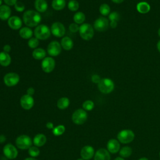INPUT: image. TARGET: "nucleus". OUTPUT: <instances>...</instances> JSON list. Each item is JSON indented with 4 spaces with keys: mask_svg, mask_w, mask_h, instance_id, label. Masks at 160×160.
Returning <instances> with one entry per match:
<instances>
[{
    "mask_svg": "<svg viewBox=\"0 0 160 160\" xmlns=\"http://www.w3.org/2000/svg\"><path fill=\"white\" fill-rule=\"evenodd\" d=\"M24 23L28 27L38 26L41 21V14L36 11L28 10L25 11L22 16Z\"/></svg>",
    "mask_w": 160,
    "mask_h": 160,
    "instance_id": "obj_1",
    "label": "nucleus"
},
{
    "mask_svg": "<svg viewBox=\"0 0 160 160\" xmlns=\"http://www.w3.org/2000/svg\"><path fill=\"white\" fill-rule=\"evenodd\" d=\"M51 32L49 27L45 24H39L36 27L34 31L35 38L40 40H46L51 36Z\"/></svg>",
    "mask_w": 160,
    "mask_h": 160,
    "instance_id": "obj_2",
    "label": "nucleus"
},
{
    "mask_svg": "<svg viewBox=\"0 0 160 160\" xmlns=\"http://www.w3.org/2000/svg\"><path fill=\"white\" fill-rule=\"evenodd\" d=\"M98 88L103 94H109L114 89V83L109 78H102L98 84Z\"/></svg>",
    "mask_w": 160,
    "mask_h": 160,
    "instance_id": "obj_3",
    "label": "nucleus"
},
{
    "mask_svg": "<svg viewBox=\"0 0 160 160\" xmlns=\"http://www.w3.org/2000/svg\"><path fill=\"white\" fill-rule=\"evenodd\" d=\"M79 35L82 39L86 41L91 39L94 36V28L88 23H83L79 26Z\"/></svg>",
    "mask_w": 160,
    "mask_h": 160,
    "instance_id": "obj_4",
    "label": "nucleus"
},
{
    "mask_svg": "<svg viewBox=\"0 0 160 160\" xmlns=\"http://www.w3.org/2000/svg\"><path fill=\"white\" fill-rule=\"evenodd\" d=\"M117 138L120 142L128 144L134 140L135 134L131 129H123L118 132Z\"/></svg>",
    "mask_w": 160,
    "mask_h": 160,
    "instance_id": "obj_5",
    "label": "nucleus"
},
{
    "mask_svg": "<svg viewBox=\"0 0 160 160\" xmlns=\"http://www.w3.org/2000/svg\"><path fill=\"white\" fill-rule=\"evenodd\" d=\"M32 143L31 138L26 134L20 135L16 139V145L21 149H28L32 146Z\"/></svg>",
    "mask_w": 160,
    "mask_h": 160,
    "instance_id": "obj_6",
    "label": "nucleus"
},
{
    "mask_svg": "<svg viewBox=\"0 0 160 160\" xmlns=\"http://www.w3.org/2000/svg\"><path fill=\"white\" fill-rule=\"evenodd\" d=\"M88 119V114L84 109H78L76 110L72 115V121L78 125L84 124Z\"/></svg>",
    "mask_w": 160,
    "mask_h": 160,
    "instance_id": "obj_7",
    "label": "nucleus"
},
{
    "mask_svg": "<svg viewBox=\"0 0 160 160\" xmlns=\"http://www.w3.org/2000/svg\"><path fill=\"white\" fill-rule=\"evenodd\" d=\"M109 26V19L105 17H99L96 19L94 22V28L99 32L106 31Z\"/></svg>",
    "mask_w": 160,
    "mask_h": 160,
    "instance_id": "obj_8",
    "label": "nucleus"
},
{
    "mask_svg": "<svg viewBox=\"0 0 160 160\" xmlns=\"http://www.w3.org/2000/svg\"><path fill=\"white\" fill-rule=\"evenodd\" d=\"M3 81L7 86H14L19 81V76L16 72H8L4 76Z\"/></svg>",
    "mask_w": 160,
    "mask_h": 160,
    "instance_id": "obj_9",
    "label": "nucleus"
},
{
    "mask_svg": "<svg viewBox=\"0 0 160 160\" xmlns=\"http://www.w3.org/2000/svg\"><path fill=\"white\" fill-rule=\"evenodd\" d=\"M51 32L56 37H62L66 32L64 26L60 22H54L51 26Z\"/></svg>",
    "mask_w": 160,
    "mask_h": 160,
    "instance_id": "obj_10",
    "label": "nucleus"
},
{
    "mask_svg": "<svg viewBox=\"0 0 160 160\" xmlns=\"http://www.w3.org/2000/svg\"><path fill=\"white\" fill-rule=\"evenodd\" d=\"M55 61L51 57H46L41 62V68L46 73L52 72L55 68Z\"/></svg>",
    "mask_w": 160,
    "mask_h": 160,
    "instance_id": "obj_11",
    "label": "nucleus"
},
{
    "mask_svg": "<svg viewBox=\"0 0 160 160\" xmlns=\"http://www.w3.org/2000/svg\"><path fill=\"white\" fill-rule=\"evenodd\" d=\"M62 47L61 44L57 41H51L48 46L47 52L51 56H57L61 52Z\"/></svg>",
    "mask_w": 160,
    "mask_h": 160,
    "instance_id": "obj_12",
    "label": "nucleus"
},
{
    "mask_svg": "<svg viewBox=\"0 0 160 160\" xmlns=\"http://www.w3.org/2000/svg\"><path fill=\"white\" fill-rule=\"evenodd\" d=\"M3 153L4 156L10 159H15L18 154L16 148L11 144H7L3 148Z\"/></svg>",
    "mask_w": 160,
    "mask_h": 160,
    "instance_id": "obj_13",
    "label": "nucleus"
},
{
    "mask_svg": "<svg viewBox=\"0 0 160 160\" xmlns=\"http://www.w3.org/2000/svg\"><path fill=\"white\" fill-rule=\"evenodd\" d=\"M34 101L32 96L28 94L23 95L20 99L21 106L25 110L31 109L34 106Z\"/></svg>",
    "mask_w": 160,
    "mask_h": 160,
    "instance_id": "obj_14",
    "label": "nucleus"
},
{
    "mask_svg": "<svg viewBox=\"0 0 160 160\" xmlns=\"http://www.w3.org/2000/svg\"><path fill=\"white\" fill-rule=\"evenodd\" d=\"M8 24L9 28L14 30H18L21 29L22 27V20L21 19L16 16H11L8 20Z\"/></svg>",
    "mask_w": 160,
    "mask_h": 160,
    "instance_id": "obj_15",
    "label": "nucleus"
},
{
    "mask_svg": "<svg viewBox=\"0 0 160 160\" xmlns=\"http://www.w3.org/2000/svg\"><path fill=\"white\" fill-rule=\"evenodd\" d=\"M81 156L84 160H89L94 156V148L89 145L84 146L81 150Z\"/></svg>",
    "mask_w": 160,
    "mask_h": 160,
    "instance_id": "obj_16",
    "label": "nucleus"
},
{
    "mask_svg": "<svg viewBox=\"0 0 160 160\" xmlns=\"http://www.w3.org/2000/svg\"><path fill=\"white\" fill-rule=\"evenodd\" d=\"M94 160H110L111 156H110L109 152L104 148H100L94 154Z\"/></svg>",
    "mask_w": 160,
    "mask_h": 160,
    "instance_id": "obj_17",
    "label": "nucleus"
},
{
    "mask_svg": "<svg viewBox=\"0 0 160 160\" xmlns=\"http://www.w3.org/2000/svg\"><path fill=\"white\" fill-rule=\"evenodd\" d=\"M107 149L108 151L112 154L118 152L120 149L119 141L115 139H109L107 143Z\"/></svg>",
    "mask_w": 160,
    "mask_h": 160,
    "instance_id": "obj_18",
    "label": "nucleus"
},
{
    "mask_svg": "<svg viewBox=\"0 0 160 160\" xmlns=\"http://www.w3.org/2000/svg\"><path fill=\"white\" fill-rule=\"evenodd\" d=\"M11 14V10L8 5H1L0 6V19L2 21L8 20Z\"/></svg>",
    "mask_w": 160,
    "mask_h": 160,
    "instance_id": "obj_19",
    "label": "nucleus"
},
{
    "mask_svg": "<svg viewBox=\"0 0 160 160\" xmlns=\"http://www.w3.org/2000/svg\"><path fill=\"white\" fill-rule=\"evenodd\" d=\"M46 137L44 134H38L33 138V143L35 146L41 147L46 142Z\"/></svg>",
    "mask_w": 160,
    "mask_h": 160,
    "instance_id": "obj_20",
    "label": "nucleus"
},
{
    "mask_svg": "<svg viewBox=\"0 0 160 160\" xmlns=\"http://www.w3.org/2000/svg\"><path fill=\"white\" fill-rule=\"evenodd\" d=\"M34 7L38 12H44L47 10L48 5L46 0H36L34 2Z\"/></svg>",
    "mask_w": 160,
    "mask_h": 160,
    "instance_id": "obj_21",
    "label": "nucleus"
},
{
    "mask_svg": "<svg viewBox=\"0 0 160 160\" xmlns=\"http://www.w3.org/2000/svg\"><path fill=\"white\" fill-rule=\"evenodd\" d=\"M136 9L141 14H146L150 11L151 6L147 2L141 1L137 4Z\"/></svg>",
    "mask_w": 160,
    "mask_h": 160,
    "instance_id": "obj_22",
    "label": "nucleus"
},
{
    "mask_svg": "<svg viewBox=\"0 0 160 160\" xmlns=\"http://www.w3.org/2000/svg\"><path fill=\"white\" fill-rule=\"evenodd\" d=\"M11 62V58L9 53L4 51L0 52V64L2 66H8Z\"/></svg>",
    "mask_w": 160,
    "mask_h": 160,
    "instance_id": "obj_23",
    "label": "nucleus"
},
{
    "mask_svg": "<svg viewBox=\"0 0 160 160\" xmlns=\"http://www.w3.org/2000/svg\"><path fill=\"white\" fill-rule=\"evenodd\" d=\"M60 44L61 45V47L67 51L71 50L73 48V45H74L72 40L68 36L63 37L61 40Z\"/></svg>",
    "mask_w": 160,
    "mask_h": 160,
    "instance_id": "obj_24",
    "label": "nucleus"
},
{
    "mask_svg": "<svg viewBox=\"0 0 160 160\" xmlns=\"http://www.w3.org/2000/svg\"><path fill=\"white\" fill-rule=\"evenodd\" d=\"M19 36L24 39H29L30 38H32V34L33 32L31 30V29L30 28H28V27H23L21 28L19 30Z\"/></svg>",
    "mask_w": 160,
    "mask_h": 160,
    "instance_id": "obj_25",
    "label": "nucleus"
},
{
    "mask_svg": "<svg viewBox=\"0 0 160 160\" xmlns=\"http://www.w3.org/2000/svg\"><path fill=\"white\" fill-rule=\"evenodd\" d=\"M32 57L37 60H41L43 59L46 58V52L44 49L42 48H36L32 51Z\"/></svg>",
    "mask_w": 160,
    "mask_h": 160,
    "instance_id": "obj_26",
    "label": "nucleus"
},
{
    "mask_svg": "<svg viewBox=\"0 0 160 160\" xmlns=\"http://www.w3.org/2000/svg\"><path fill=\"white\" fill-rule=\"evenodd\" d=\"M51 6L54 9L60 11L65 8L66 1L65 0H52Z\"/></svg>",
    "mask_w": 160,
    "mask_h": 160,
    "instance_id": "obj_27",
    "label": "nucleus"
},
{
    "mask_svg": "<svg viewBox=\"0 0 160 160\" xmlns=\"http://www.w3.org/2000/svg\"><path fill=\"white\" fill-rule=\"evenodd\" d=\"M69 99L66 97H62L58 99L57 102V106L60 109H64L69 105Z\"/></svg>",
    "mask_w": 160,
    "mask_h": 160,
    "instance_id": "obj_28",
    "label": "nucleus"
},
{
    "mask_svg": "<svg viewBox=\"0 0 160 160\" xmlns=\"http://www.w3.org/2000/svg\"><path fill=\"white\" fill-rule=\"evenodd\" d=\"M73 19L75 23L78 24H83L86 19V16L85 14L81 11H78L76 12L73 16Z\"/></svg>",
    "mask_w": 160,
    "mask_h": 160,
    "instance_id": "obj_29",
    "label": "nucleus"
},
{
    "mask_svg": "<svg viewBox=\"0 0 160 160\" xmlns=\"http://www.w3.org/2000/svg\"><path fill=\"white\" fill-rule=\"evenodd\" d=\"M132 148L129 146H124L119 151V155L121 158H128L132 154Z\"/></svg>",
    "mask_w": 160,
    "mask_h": 160,
    "instance_id": "obj_30",
    "label": "nucleus"
},
{
    "mask_svg": "<svg viewBox=\"0 0 160 160\" xmlns=\"http://www.w3.org/2000/svg\"><path fill=\"white\" fill-rule=\"evenodd\" d=\"M99 12L102 16H107L110 14V7L108 4L103 3L99 7Z\"/></svg>",
    "mask_w": 160,
    "mask_h": 160,
    "instance_id": "obj_31",
    "label": "nucleus"
},
{
    "mask_svg": "<svg viewBox=\"0 0 160 160\" xmlns=\"http://www.w3.org/2000/svg\"><path fill=\"white\" fill-rule=\"evenodd\" d=\"M65 129H66L65 126L64 125L60 124V125H58V126H57L56 127H55L52 129V133L56 136H61L64 132Z\"/></svg>",
    "mask_w": 160,
    "mask_h": 160,
    "instance_id": "obj_32",
    "label": "nucleus"
},
{
    "mask_svg": "<svg viewBox=\"0 0 160 160\" xmlns=\"http://www.w3.org/2000/svg\"><path fill=\"white\" fill-rule=\"evenodd\" d=\"M79 3L76 0H71L68 4V8L71 11H76L79 9Z\"/></svg>",
    "mask_w": 160,
    "mask_h": 160,
    "instance_id": "obj_33",
    "label": "nucleus"
},
{
    "mask_svg": "<svg viewBox=\"0 0 160 160\" xmlns=\"http://www.w3.org/2000/svg\"><path fill=\"white\" fill-rule=\"evenodd\" d=\"M94 107V103L91 100H86L82 103V108L85 111H91Z\"/></svg>",
    "mask_w": 160,
    "mask_h": 160,
    "instance_id": "obj_34",
    "label": "nucleus"
},
{
    "mask_svg": "<svg viewBox=\"0 0 160 160\" xmlns=\"http://www.w3.org/2000/svg\"><path fill=\"white\" fill-rule=\"evenodd\" d=\"M28 153L32 158H35L39 155L40 151L37 146H31L28 149Z\"/></svg>",
    "mask_w": 160,
    "mask_h": 160,
    "instance_id": "obj_35",
    "label": "nucleus"
},
{
    "mask_svg": "<svg viewBox=\"0 0 160 160\" xmlns=\"http://www.w3.org/2000/svg\"><path fill=\"white\" fill-rule=\"evenodd\" d=\"M39 44V39H37L36 38H31L29 39L28 42V44L29 47L31 49H36L38 46Z\"/></svg>",
    "mask_w": 160,
    "mask_h": 160,
    "instance_id": "obj_36",
    "label": "nucleus"
},
{
    "mask_svg": "<svg viewBox=\"0 0 160 160\" xmlns=\"http://www.w3.org/2000/svg\"><path fill=\"white\" fill-rule=\"evenodd\" d=\"M119 19H120V15L116 11L112 12L109 14V20H110V21L118 22Z\"/></svg>",
    "mask_w": 160,
    "mask_h": 160,
    "instance_id": "obj_37",
    "label": "nucleus"
},
{
    "mask_svg": "<svg viewBox=\"0 0 160 160\" xmlns=\"http://www.w3.org/2000/svg\"><path fill=\"white\" fill-rule=\"evenodd\" d=\"M14 8H15L16 11H17L18 12H22L25 9V6L21 2H18V1L14 4Z\"/></svg>",
    "mask_w": 160,
    "mask_h": 160,
    "instance_id": "obj_38",
    "label": "nucleus"
},
{
    "mask_svg": "<svg viewBox=\"0 0 160 160\" xmlns=\"http://www.w3.org/2000/svg\"><path fill=\"white\" fill-rule=\"evenodd\" d=\"M69 29L71 32H76L79 31V27L78 26V24L74 22V23H71L69 26Z\"/></svg>",
    "mask_w": 160,
    "mask_h": 160,
    "instance_id": "obj_39",
    "label": "nucleus"
},
{
    "mask_svg": "<svg viewBox=\"0 0 160 160\" xmlns=\"http://www.w3.org/2000/svg\"><path fill=\"white\" fill-rule=\"evenodd\" d=\"M101 77L98 74H93L91 76V81L94 83L98 84L99 82L101 81Z\"/></svg>",
    "mask_w": 160,
    "mask_h": 160,
    "instance_id": "obj_40",
    "label": "nucleus"
},
{
    "mask_svg": "<svg viewBox=\"0 0 160 160\" xmlns=\"http://www.w3.org/2000/svg\"><path fill=\"white\" fill-rule=\"evenodd\" d=\"M3 1L8 6H14V4L18 2L17 0H3Z\"/></svg>",
    "mask_w": 160,
    "mask_h": 160,
    "instance_id": "obj_41",
    "label": "nucleus"
},
{
    "mask_svg": "<svg viewBox=\"0 0 160 160\" xmlns=\"http://www.w3.org/2000/svg\"><path fill=\"white\" fill-rule=\"evenodd\" d=\"M11 51V47L9 44H6L3 46V51L7 53H9Z\"/></svg>",
    "mask_w": 160,
    "mask_h": 160,
    "instance_id": "obj_42",
    "label": "nucleus"
},
{
    "mask_svg": "<svg viewBox=\"0 0 160 160\" xmlns=\"http://www.w3.org/2000/svg\"><path fill=\"white\" fill-rule=\"evenodd\" d=\"M26 92H27V94L30 95V96H32L34 94V92H35V90H34V89L33 88L31 87V88H29L27 89Z\"/></svg>",
    "mask_w": 160,
    "mask_h": 160,
    "instance_id": "obj_43",
    "label": "nucleus"
},
{
    "mask_svg": "<svg viewBox=\"0 0 160 160\" xmlns=\"http://www.w3.org/2000/svg\"><path fill=\"white\" fill-rule=\"evenodd\" d=\"M46 126L47 128L50 129L54 128V124H53V123L51 122H47L46 124Z\"/></svg>",
    "mask_w": 160,
    "mask_h": 160,
    "instance_id": "obj_44",
    "label": "nucleus"
},
{
    "mask_svg": "<svg viewBox=\"0 0 160 160\" xmlns=\"http://www.w3.org/2000/svg\"><path fill=\"white\" fill-rule=\"evenodd\" d=\"M109 26H111V28L114 29L117 27L118 26V22H114V21H111L109 23Z\"/></svg>",
    "mask_w": 160,
    "mask_h": 160,
    "instance_id": "obj_45",
    "label": "nucleus"
},
{
    "mask_svg": "<svg viewBox=\"0 0 160 160\" xmlns=\"http://www.w3.org/2000/svg\"><path fill=\"white\" fill-rule=\"evenodd\" d=\"M6 136L4 135H0V143H2L6 141Z\"/></svg>",
    "mask_w": 160,
    "mask_h": 160,
    "instance_id": "obj_46",
    "label": "nucleus"
},
{
    "mask_svg": "<svg viewBox=\"0 0 160 160\" xmlns=\"http://www.w3.org/2000/svg\"><path fill=\"white\" fill-rule=\"evenodd\" d=\"M111 1L116 4H121L124 1V0H111Z\"/></svg>",
    "mask_w": 160,
    "mask_h": 160,
    "instance_id": "obj_47",
    "label": "nucleus"
},
{
    "mask_svg": "<svg viewBox=\"0 0 160 160\" xmlns=\"http://www.w3.org/2000/svg\"><path fill=\"white\" fill-rule=\"evenodd\" d=\"M157 48H158V51L160 52V40L157 43Z\"/></svg>",
    "mask_w": 160,
    "mask_h": 160,
    "instance_id": "obj_48",
    "label": "nucleus"
},
{
    "mask_svg": "<svg viewBox=\"0 0 160 160\" xmlns=\"http://www.w3.org/2000/svg\"><path fill=\"white\" fill-rule=\"evenodd\" d=\"M114 160H124L123 159V158H121V157H117L116 158H115Z\"/></svg>",
    "mask_w": 160,
    "mask_h": 160,
    "instance_id": "obj_49",
    "label": "nucleus"
},
{
    "mask_svg": "<svg viewBox=\"0 0 160 160\" xmlns=\"http://www.w3.org/2000/svg\"><path fill=\"white\" fill-rule=\"evenodd\" d=\"M24 160H36V159L33 158H26Z\"/></svg>",
    "mask_w": 160,
    "mask_h": 160,
    "instance_id": "obj_50",
    "label": "nucleus"
},
{
    "mask_svg": "<svg viewBox=\"0 0 160 160\" xmlns=\"http://www.w3.org/2000/svg\"><path fill=\"white\" fill-rule=\"evenodd\" d=\"M138 160H149L147 158H145V157H143V158H141L140 159H139Z\"/></svg>",
    "mask_w": 160,
    "mask_h": 160,
    "instance_id": "obj_51",
    "label": "nucleus"
},
{
    "mask_svg": "<svg viewBox=\"0 0 160 160\" xmlns=\"http://www.w3.org/2000/svg\"><path fill=\"white\" fill-rule=\"evenodd\" d=\"M158 36L160 37V28H159L158 29Z\"/></svg>",
    "mask_w": 160,
    "mask_h": 160,
    "instance_id": "obj_52",
    "label": "nucleus"
},
{
    "mask_svg": "<svg viewBox=\"0 0 160 160\" xmlns=\"http://www.w3.org/2000/svg\"><path fill=\"white\" fill-rule=\"evenodd\" d=\"M2 5V0H0V6Z\"/></svg>",
    "mask_w": 160,
    "mask_h": 160,
    "instance_id": "obj_53",
    "label": "nucleus"
},
{
    "mask_svg": "<svg viewBox=\"0 0 160 160\" xmlns=\"http://www.w3.org/2000/svg\"><path fill=\"white\" fill-rule=\"evenodd\" d=\"M77 160H84V159H83L82 158H79V159H78Z\"/></svg>",
    "mask_w": 160,
    "mask_h": 160,
    "instance_id": "obj_54",
    "label": "nucleus"
},
{
    "mask_svg": "<svg viewBox=\"0 0 160 160\" xmlns=\"http://www.w3.org/2000/svg\"><path fill=\"white\" fill-rule=\"evenodd\" d=\"M159 158H160V152H159Z\"/></svg>",
    "mask_w": 160,
    "mask_h": 160,
    "instance_id": "obj_55",
    "label": "nucleus"
}]
</instances>
